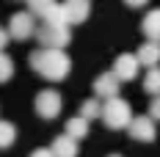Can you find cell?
I'll list each match as a JSON object with an SVG mask.
<instances>
[{
  "label": "cell",
  "instance_id": "cell-1",
  "mask_svg": "<svg viewBox=\"0 0 160 157\" xmlns=\"http://www.w3.org/2000/svg\"><path fill=\"white\" fill-rule=\"evenodd\" d=\"M28 63L33 72H39L44 80H52V83L64 80L72 69V61L64 50H36V52H31Z\"/></svg>",
  "mask_w": 160,
  "mask_h": 157
},
{
  "label": "cell",
  "instance_id": "cell-2",
  "mask_svg": "<svg viewBox=\"0 0 160 157\" xmlns=\"http://www.w3.org/2000/svg\"><path fill=\"white\" fill-rule=\"evenodd\" d=\"M102 121L111 127V130H127L130 119H132V108H130L127 99H122V96H113V99H105V105H102Z\"/></svg>",
  "mask_w": 160,
  "mask_h": 157
},
{
  "label": "cell",
  "instance_id": "cell-3",
  "mask_svg": "<svg viewBox=\"0 0 160 157\" xmlns=\"http://www.w3.org/2000/svg\"><path fill=\"white\" fill-rule=\"evenodd\" d=\"M36 42L42 44V50H66L69 47V42H72V33L69 28H39L36 31Z\"/></svg>",
  "mask_w": 160,
  "mask_h": 157
},
{
  "label": "cell",
  "instance_id": "cell-4",
  "mask_svg": "<svg viewBox=\"0 0 160 157\" xmlns=\"http://www.w3.org/2000/svg\"><path fill=\"white\" fill-rule=\"evenodd\" d=\"M36 113L42 116V119H55L58 113H61V108H64V99H61V94L58 91H52V88H44V91H39L36 94Z\"/></svg>",
  "mask_w": 160,
  "mask_h": 157
},
{
  "label": "cell",
  "instance_id": "cell-5",
  "mask_svg": "<svg viewBox=\"0 0 160 157\" xmlns=\"http://www.w3.org/2000/svg\"><path fill=\"white\" fill-rule=\"evenodd\" d=\"M8 36L17 39V42H25V39H31L33 33H36V22H33V14L28 11H17L11 19H8Z\"/></svg>",
  "mask_w": 160,
  "mask_h": 157
},
{
  "label": "cell",
  "instance_id": "cell-6",
  "mask_svg": "<svg viewBox=\"0 0 160 157\" xmlns=\"http://www.w3.org/2000/svg\"><path fill=\"white\" fill-rule=\"evenodd\" d=\"M138 69H141V63L135 61V55H132V52H122V55L113 61L111 75L119 80V83H130V80L138 77Z\"/></svg>",
  "mask_w": 160,
  "mask_h": 157
},
{
  "label": "cell",
  "instance_id": "cell-7",
  "mask_svg": "<svg viewBox=\"0 0 160 157\" xmlns=\"http://www.w3.org/2000/svg\"><path fill=\"white\" fill-rule=\"evenodd\" d=\"M127 132L141 143H152L158 138V127H155V121L149 116H132L130 124H127Z\"/></svg>",
  "mask_w": 160,
  "mask_h": 157
},
{
  "label": "cell",
  "instance_id": "cell-8",
  "mask_svg": "<svg viewBox=\"0 0 160 157\" xmlns=\"http://www.w3.org/2000/svg\"><path fill=\"white\" fill-rule=\"evenodd\" d=\"M64 14H66V22L69 25H83L88 14H91V3L88 0H64Z\"/></svg>",
  "mask_w": 160,
  "mask_h": 157
},
{
  "label": "cell",
  "instance_id": "cell-9",
  "mask_svg": "<svg viewBox=\"0 0 160 157\" xmlns=\"http://www.w3.org/2000/svg\"><path fill=\"white\" fill-rule=\"evenodd\" d=\"M91 86H94L97 99H113V96H119V86H122V83L113 77L111 72H105V75H99Z\"/></svg>",
  "mask_w": 160,
  "mask_h": 157
},
{
  "label": "cell",
  "instance_id": "cell-10",
  "mask_svg": "<svg viewBox=\"0 0 160 157\" xmlns=\"http://www.w3.org/2000/svg\"><path fill=\"white\" fill-rule=\"evenodd\" d=\"M135 61L141 63V66H146V69H155V66L160 63V44H155V42L141 44L138 52H135Z\"/></svg>",
  "mask_w": 160,
  "mask_h": 157
},
{
  "label": "cell",
  "instance_id": "cell-11",
  "mask_svg": "<svg viewBox=\"0 0 160 157\" xmlns=\"http://www.w3.org/2000/svg\"><path fill=\"white\" fill-rule=\"evenodd\" d=\"M52 157H78V141H72L69 135H58L52 138V146H50Z\"/></svg>",
  "mask_w": 160,
  "mask_h": 157
},
{
  "label": "cell",
  "instance_id": "cell-12",
  "mask_svg": "<svg viewBox=\"0 0 160 157\" xmlns=\"http://www.w3.org/2000/svg\"><path fill=\"white\" fill-rule=\"evenodd\" d=\"M141 31L149 42H155L160 44V8H152L149 14L144 17V22H141Z\"/></svg>",
  "mask_w": 160,
  "mask_h": 157
},
{
  "label": "cell",
  "instance_id": "cell-13",
  "mask_svg": "<svg viewBox=\"0 0 160 157\" xmlns=\"http://www.w3.org/2000/svg\"><path fill=\"white\" fill-rule=\"evenodd\" d=\"M42 19H44V25H50V28H69L66 14H64V6H61V3H52L47 11L42 14Z\"/></svg>",
  "mask_w": 160,
  "mask_h": 157
},
{
  "label": "cell",
  "instance_id": "cell-14",
  "mask_svg": "<svg viewBox=\"0 0 160 157\" xmlns=\"http://www.w3.org/2000/svg\"><path fill=\"white\" fill-rule=\"evenodd\" d=\"M64 135H69L72 141H83V138L88 135V121H86L83 116H72V119L66 121V132Z\"/></svg>",
  "mask_w": 160,
  "mask_h": 157
},
{
  "label": "cell",
  "instance_id": "cell-15",
  "mask_svg": "<svg viewBox=\"0 0 160 157\" xmlns=\"http://www.w3.org/2000/svg\"><path fill=\"white\" fill-rule=\"evenodd\" d=\"M17 141V127L11 121H3L0 119V149H8Z\"/></svg>",
  "mask_w": 160,
  "mask_h": 157
},
{
  "label": "cell",
  "instance_id": "cell-16",
  "mask_svg": "<svg viewBox=\"0 0 160 157\" xmlns=\"http://www.w3.org/2000/svg\"><path fill=\"white\" fill-rule=\"evenodd\" d=\"M144 91H149L152 96L160 94V66H155V69H149L144 77Z\"/></svg>",
  "mask_w": 160,
  "mask_h": 157
},
{
  "label": "cell",
  "instance_id": "cell-17",
  "mask_svg": "<svg viewBox=\"0 0 160 157\" xmlns=\"http://www.w3.org/2000/svg\"><path fill=\"white\" fill-rule=\"evenodd\" d=\"M99 113H102V102L99 99H86L83 102V108H80V116L86 119V121H91V119H99Z\"/></svg>",
  "mask_w": 160,
  "mask_h": 157
},
{
  "label": "cell",
  "instance_id": "cell-18",
  "mask_svg": "<svg viewBox=\"0 0 160 157\" xmlns=\"http://www.w3.org/2000/svg\"><path fill=\"white\" fill-rule=\"evenodd\" d=\"M11 77H14V61L6 52H0V83H8Z\"/></svg>",
  "mask_w": 160,
  "mask_h": 157
},
{
  "label": "cell",
  "instance_id": "cell-19",
  "mask_svg": "<svg viewBox=\"0 0 160 157\" xmlns=\"http://www.w3.org/2000/svg\"><path fill=\"white\" fill-rule=\"evenodd\" d=\"M52 3H55V0H28V14L42 17V14L50 8V6H52Z\"/></svg>",
  "mask_w": 160,
  "mask_h": 157
},
{
  "label": "cell",
  "instance_id": "cell-20",
  "mask_svg": "<svg viewBox=\"0 0 160 157\" xmlns=\"http://www.w3.org/2000/svg\"><path fill=\"white\" fill-rule=\"evenodd\" d=\"M149 119H152V121H160V94L149 102Z\"/></svg>",
  "mask_w": 160,
  "mask_h": 157
},
{
  "label": "cell",
  "instance_id": "cell-21",
  "mask_svg": "<svg viewBox=\"0 0 160 157\" xmlns=\"http://www.w3.org/2000/svg\"><path fill=\"white\" fill-rule=\"evenodd\" d=\"M6 44H8V31L0 25V52H3V47H6Z\"/></svg>",
  "mask_w": 160,
  "mask_h": 157
},
{
  "label": "cell",
  "instance_id": "cell-22",
  "mask_svg": "<svg viewBox=\"0 0 160 157\" xmlns=\"http://www.w3.org/2000/svg\"><path fill=\"white\" fill-rule=\"evenodd\" d=\"M124 3H127L130 8H141V6H146L149 0H124Z\"/></svg>",
  "mask_w": 160,
  "mask_h": 157
},
{
  "label": "cell",
  "instance_id": "cell-23",
  "mask_svg": "<svg viewBox=\"0 0 160 157\" xmlns=\"http://www.w3.org/2000/svg\"><path fill=\"white\" fill-rule=\"evenodd\" d=\"M31 157H52V152H50V149H36Z\"/></svg>",
  "mask_w": 160,
  "mask_h": 157
},
{
  "label": "cell",
  "instance_id": "cell-24",
  "mask_svg": "<svg viewBox=\"0 0 160 157\" xmlns=\"http://www.w3.org/2000/svg\"><path fill=\"white\" fill-rule=\"evenodd\" d=\"M111 157H122V155H111Z\"/></svg>",
  "mask_w": 160,
  "mask_h": 157
}]
</instances>
